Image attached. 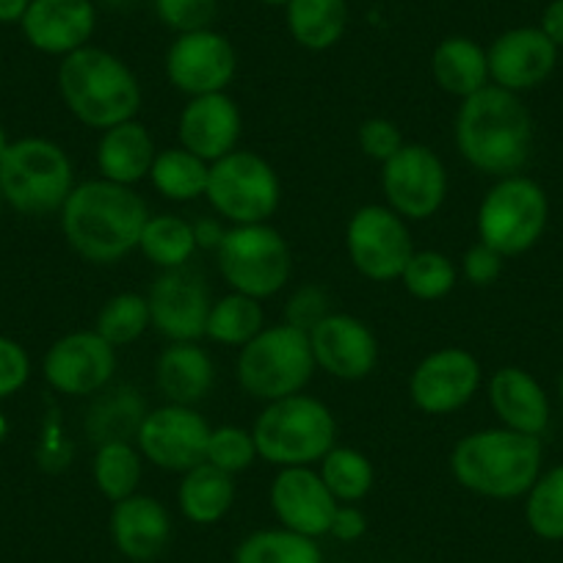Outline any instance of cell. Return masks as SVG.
<instances>
[{
  "mask_svg": "<svg viewBox=\"0 0 563 563\" xmlns=\"http://www.w3.org/2000/svg\"><path fill=\"white\" fill-rule=\"evenodd\" d=\"M58 213L69 249L95 265H113L135 252L150 219L147 202L133 188L102 177L75 186Z\"/></svg>",
  "mask_w": 563,
  "mask_h": 563,
  "instance_id": "obj_1",
  "label": "cell"
},
{
  "mask_svg": "<svg viewBox=\"0 0 563 563\" xmlns=\"http://www.w3.org/2000/svg\"><path fill=\"white\" fill-rule=\"evenodd\" d=\"M456 147L475 172L489 177L519 175L533 150V119L519 95L489 84L462 100Z\"/></svg>",
  "mask_w": 563,
  "mask_h": 563,
  "instance_id": "obj_2",
  "label": "cell"
},
{
  "mask_svg": "<svg viewBox=\"0 0 563 563\" xmlns=\"http://www.w3.org/2000/svg\"><path fill=\"white\" fill-rule=\"evenodd\" d=\"M58 95L80 124L100 133L135 119L141 108V84L133 69L111 51L95 45L62 58Z\"/></svg>",
  "mask_w": 563,
  "mask_h": 563,
  "instance_id": "obj_3",
  "label": "cell"
},
{
  "mask_svg": "<svg viewBox=\"0 0 563 563\" xmlns=\"http://www.w3.org/2000/svg\"><path fill=\"white\" fill-rule=\"evenodd\" d=\"M451 473L473 495L514 500L528 495L541 475V442L503 426L473 431L453 445Z\"/></svg>",
  "mask_w": 563,
  "mask_h": 563,
  "instance_id": "obj_4",
  "label": "cell"
},
{
  "mask_svg": "<svg viewBox=\"0 0 563 563\" xmlns=\"http://www.w3.org/2000/svg\"><path fill=\"white\" fill-rule=\"evenodd\" d=\"M252 437L263 462L279 470L312 467L334 448L338 422L323 400L299 393L265 404Z\"/></svg>",
  "mask_w": 563,
  "mask_h": 563,
  "instance_id": "obj_5",
  "label": "cell"
},
{
  "mask_svg": "<svg viewBox=\"0 0 563 563\" xmlns=\"http://www.w3.org/2000/svg\"><path fill=\"white\" fill-rule=\"evenodd\" d=\"M73 188V161L56 141L40 139V135L18 139L0 158V191L9 208L18 213H58Z\"/></svg>",
  "mask_w": 563,
  "mask_h": 563,
  "instance_id": "obj_6",
  "label": "cell"
},
{
  "mask_svg": "<svg viewBox=\"0 0 563 563\" xmlns=\"http://www.w3.org/2000/svg\"><path fill=\"white\" fill-rule=\"evenodd\" d=\"M312 373H316V360H312L310 334L290 323L265 327L257 338L238 349V384L243 393L263 404L305 393Z\"/></svg>",
  "mask_w": 563,
  "mask_h": 563,
  "instance_id": "obj_7",
  "label": "cell"
},
{
  "mask_svg": "<svg viewBox=\"0 0 563 563\" xmlns=\"http://www.w3.org/2000/svg\"><path fill=\"white\" fill-rule=\"evenodd\" d=\"M216 263L232 294L257 301L282 294L294 271L288 241L271 224L227 227L224 241L216 249Z\"/></svg>",
  "mask_w": 563,
  "mask_h": 563,
  "instance_id": "obj_8",
  "label": "cell"
},
{
  "mask_svg": "<svg viewBox=\"0 0 563 563\" xmlns=\"http://www.w3.org/2000/svg\"><path fill=\"white\" fill-rule=\"evenodd\" d=\"M205 199L232 227L268 224L282 205V180L263 155L235 150L210 164Z\"/></svg>",
  "mask_w": 563,
  "mask_h": 563,
  "instance_id": "obj_9",
  "label": "cell"
},
{
  "mask_svg": "<svg viewBox=\"0 0 563 563\" xmlns=\"http://www.w3.org/2000/svg\"><path fill=\"white\" fill-rule=\"evenodd\" d=\"M550 205L544 188L522 175L500 177L478 208V241L517 257L536 246L547 227Z\"/></svg>",
  "mask_w": 563,
  "mask_h": 563,
  "instance_id": "obj_10",
  "label": "cell"
},
{
  "mask_svg": "<svg viewBox=\"0 0 563 563\" xmlns=\"http://www.w3.org/2000/svg\"><path fill=\"white\" fill-rule=\"evenodd\" d=\"M345 249L351 265L371 282L400 279L417 252L406 219L387 205H365L351 216Z\"/></svg>",
  "mask_w": 563,
  "mask_h": 563,
  "instance_id": "obj_11",
  "label": "cell"
},
{
  "mask_svg": "<svg viewBox=\"0 0 563 563\" xmlns=\"http://www.w3.org/2000/svg\"><path fill=\"white\" fill-rule=\"evenodd\" d=\"M382 194L406 221H429L448 199L445 164L426 144H404L382 164Z\"/></svg>",
  "mask_w": 563,
  "mask_h": 563,
  "instance_id": "obj_12",
  "label": "cell"
},
{
  "mask_svg": "<svg viewBox=\"0 0 563 563\" xmlns=\"http://www.w3.org/2000/svg\"><path fill=\"white\" fill-rule=\"evenodd\" d=\"M208 440V420L194 406L164 404L147 411L139 434H135V448L158 470L188 473L205 462Z\"/></svg>",
  "mask_w": 563,
  "mask_h": 563,
  "instance_id": "obj_13",
  "label": "cell"
},
{
  "mask_svg": "<svg viewBox=\"0 0 563 563\" xmlns=\"http://www.w3.org/2000/svg\"><path fill=\"white\" fill-rule=\"evenodd\" d=\"M166 78L188 97L219 95L238 75V51L216 29L177 34L166 51Z\"/></svg>",
  "mask_w": 563,
  "mask_h": 563,
  "instance_id": "obj_14",
  "label": "cell"
},
{
  "mask_svg": "<svg viewBox=\"0 0 563 563\" xmlns=\"http://www.w3.org/2000/svg\"><path fill=\"white\" fill-rule=\"evenodd\" d=\"M481 382L484 373L475 354L448 345L417 362L409 376V395L420 411L445 417L464 409L481 389Z\"/></svg>",
  "mask_w": 563,
  "mask_h": 563,
  "instance_id": "obj_15",
  "label": "cell"
},
{
  "mask_svg": "<svg viewBox=\"0 0 563 563\" xmlns=\"http://www.w3.org/2000/svg\"><path fill=\"white\" fill-rule=\"evenodd\" d=\"M45 382L67 398H89L106 389L117 373V349L95 329L58 338L42 360Z\"/></svg>",
  "mask_w": 563,
  "mask_h": 563,
  "instance_id": "obj_16",
  "label": "cell"
},
{
  "mask_svg": "<svg viewBox=\"0 0 563 563\" xmlns=\"http://www.w3.org/2000/svg\"><path fill=\"white\" fill-rule=\"evenodd\" d=\"M153 329L169 343H199L205 338L210 307V288L199 271L183 268L161 271L147 294Z\"/></svg>",
  "mask_w": 563,
  "mask_h": 563,
  "instance_id": "obj_17",
  "label": "cell"
},
{
  "mask_svg": "<svg viewBox=\"0 0 563 563\" xmlns=\"http://www.w3.org/2000/svg\"><path fill=\"white\" fill-rule=\"evenodd\" d=\"M316 367L340 382H362L378 365V340L365 321L345 312H329L310 329Z\"/></svg>",
  "mask_w": 563,
  "mask_h": 563,
  "instance_id": "obj_18",
  "label": "cell"
},
{
  "mask_svg": "<svg viewBox=\"0 0 563 563\" xmlns=\"http://www.w3.org/2000/svg\"><path fill=\"white\" fill-rule=\"evenodd\" d=\"M268 500L282 528L310 539L329 536V525L338 511V500L312 467H282L271 481Z\"/></svg>",
  "mask_w": 563,
  "mask_h": 563,
  "instance_id": "obj_19",
  "label": "cell"
},
{
  "mask_svg": "<svg viewBox=\"0 0 563 563\" xmlns=\"http://www.w3.org/2000/svg\"><path fill=\"white\" fill-rule=\"evenodd\" d=\"M489 80L500 89L522 95L536 89L552 75L558 64V47L536 25L503 31L489 47Z\"/></svg>",
  "mask_w": 563,
  "mask_h": 563,
  "instance_id": "obj_20",
  "label": "cell"
},
{
  "mask_svg": "<svg viewBox=\"0 0 563 563\" xmlns=\"http://www.w3.org/2000/svg\"><path fill=\"white\" fill-rule=\"evenodd\" d=\"M20 29L34 51L64 58L91 42L97 29V3L95 0H31Z\"/></svg>",
  "mask_w": 563,
  "mask_h": 563,
  "instance_id": "obj_21",
  "label": "cell"
},
{
  "mask_svg": "<svg viewBox=\"0 0 563 563\" xmlns=\"http://www.w3.org/2000/svg\"><path fill=\"white\" fill-rule=\"evenodd\" d=\"M241 133V108L227 91L188 97V106L183 108L180 119H177L180 147L194 153L197 158L208 161V164H216L224 155L235 153Z\"/></svg>",
  "mask_w": 563,
  "mask_h": 563,
  "instance_id": "obj_22",
  "label": "cell"
},
{
  "mask_svg": "<svg viewBox=\"0 0 563 563\" xmlns=\"http://www.w3.org/2000/svg\"><path fill=\"white\" fill-rule=\"evenodd\" d=\"M111 539L119 555L133 563H150L164 555L172 541L169 508L150 495H130L113 503Z\"/></svg>",
  "mask_w": 563,
  "mask_h": 563,
  "instance_id": "obj_23",
  "label": "cell"
},
{
  "mask_svg": "<svg viewBox=\"0 0 563 563\" xmlns=\"http://www.w3.org/2000/svg\"><path fill=\"white\" fill-rule=\"evenodd\" d=\"M489 404L503 429L539 437L550 422V400L541 384L522 367H500L489 378Z\"/></svg>",
  "mask_w": 563,
  "mask_h": 563,
  "instance_id": "obj_24",
  "label": "cell"
},
{
  "mask_svg": "<svg viewBox=\"0 0 563 563\" xmlns=\"http://www.w3.org/2000/svg\"><path fill=\"white\" fill-rule=\"evenodd\" d=\"M155 155L158 150H155V139L147 124H141L139 119H128V122L102 130L95 161L102 180L133 188L135 183L150 177Z\"/></svg>",
  "mask_w": 563,
  "mask_h": 563,
  "instance_id": "obj_25",
  "label": "cell"
},
{
  "mask_svg": "<svg viewBox=\"0 0 563 563\" xmlns=\"http://www.w3.org/2000/svg\"><path fill=\"white\" fill-rule=\"evenodd\" d=\"M155 384L166 404L197 406L216 384V365L199 343H169L155 362Z\"/></svg>",
  "mask_w": 563,
  "mask_h": 563,
  "instance_id": "obj_26",
  "label": "cell"
},
{
  "mask_svg": "<svg viewBox=\"0 0 563 563\" xmlns=\"http://www.w3.org/2000/svg\"><path fill=\"white\" fill-rule=\"evenodd\" d=\"M147 411V400L133 384H117V387L108 384L95 395L89 411H86V437L95 445L135 440Z\"/></svg>",
  "mask_w": 563,
  "mask_h": 563,
  "instance_id": "obj_27",
  "label": "cell"
},
{
  "mask_svg": "<svg viewBox=\"0 0 563 563\" xmlns=\"http://www.w3.org/2000/svg\"><path fill=\"white\" fill-rule=\"evenodd\" d=\"M431 75L445 95L467 100L470 95L492 84L486 47L470 36H448L434 47Z\"/></svg>",
  "mask_w": 563,
  "mask_h": 563,
  "instance_id": "obj_28",
  "label": "cell"
},
{
  "mask_svg": "<svg viewBox=\"0 0 563 563\" xmlns=\"http://www.w3.org/2000/svg\"><path fill=\"white\" fill-rule=\"evenodd\" d=\"M238 484L235 475L202 462L183 473L180 489H177V503L188 522L194 525H216L230 514L235 506Z\"/></svg>",
  "mask_w": 563,
  "mask_h": 563,
  "instance_id": "obj_29",
  "label": "cell"
},
{
  "mask_svg": "<svg viewBox=\"0 0 563 563\" xmlns=\"http://www.w3.org/2000/svg\"><path fill=\"white\" fill-rule=\"evenodd\" d=\"M288 31L299 47L310 53L332 51L349 31V0H290L285 7Z\"/></svg>",
  "mask_w": 563,
  "mask_h": 563,
  "instance_id": "obj_30",
  "label": "cell"
},
{
  "mask_svg": "<svg viewBox=\"0 0 563 563\" xmlns=\"http://www.w3.org/2000/svg\"><path fill=\"white\" fill-rule=\"evenodd\" d=\"M139 252L161 271H175L191 263L197 252L194 221L183 216L158 213L150 216L139 238Z\"/></svg>",
  "mask_w": 563,
  "mask_h": 563,
  "instance_id": "obj_31",
  "label": "cell"
},
{
  "mask_svg": "<svg viewBox=\"0 0 563 563\" xmlns=\"http://www.w3.org/2000/svg\"><path fill=\"white\" fill-rule=\"evenodd\" d=\"M210 164L183 147L161 150L150 169V183L169 202H194L208 191Z\"/></svg>",
  "mask_w": 563,
  "mask_h": 563,
  "instance_id": "obj_32",
  "label": "cell"
},
{
  "mask_svg": "<svg viewBox=\"0 0 563 563\" xmlns=\"http://www.w3.org/2000/svg\"><path fill=\"white\" fill-rule=\"evenodd\" d=\"M265 329L263 301L243 294H227L213 301L205 327V338L230 349H243L249 340L257 338Z\"/></svg>",
  "mask_w": 563,
  "mask_h": 563,
  "instance_id": "obj_33",
  "label": "cell"
},
{
  "mask_svg": "<svg viewBox=\"0 0 563 563\" xmlns=\"http://www.w3.org/2000/svg\"><path fill=\"white\" fill-rule=\"evenodd\" d=\"M232 563H323L316 539L288 528L254 530L238 544Z\"/></svg>",
  "mask_w": 563,
  "mask_h": 563,
  "instance_id": "obj_34",
  "label": "cell"
},
{
  "mask_svg": "<svg viewBox=\"0 0 563 563\" xmlns=\"http://www.w3.org/2000/svg\"><path fill=\"white\" fill-rule=\"evenodd\" d=\"M144 475V456L130 442H106L97 445L95 464H91V478L97 492L106 500L119 503L124 497L135 495Z\"/></svg>",
  "mask_w": 563,
  "mask_h": 563,
  "instance_id": "obj_35",
  "label": "cell"
},
{
  "mask_svg": "<svg viewBox=\"0 0 563 563\" xmlns=\"http://www.w3.org/2000/svg\"><path fill=\"white\" fill-rule=\"evenodd\" d=\"M318 475L338 503L365 500L376 481L373 464L365 453L338 445L318 462Z\"/></svg>",
  "mask_w": 563,
  "mask_h": 563,
  "instance_id": "obj_36",
  "label": "cell"
},
{
  "mask_svg": "<svg viewBox=\"0 0 563 563\" xmlns=\"http://www.w3.org/2000/svg\"><path fill=\"white\" fill-rule=\"evenodd\" d=\"M150 327H153V318H150L147 296L133 294V290L111 296L100 307L95 321V332L102 340H108L113 349H122V345L141 340Z\"/></svg>",
  "mask_w": 563,
  "mask_h": 563,
  "instance_id": "obj_37",
  "label": "cell"
},
{
  "mask_svg": "<svg viewBox=\"0 0 563 563\" xmlns=\"http://www.w3.org/2000/svg\"><path fill=\"white\" fill-rule=\"evenodd\" d=\"M459 271L448 254L434 252V249H422V252L411 254L406 263L404 274H400V285L406 294L415 296L420 301H440L456 288Z\"/></svg>",
  "mask_w": 563,
  "mask_h": 563,
  "instance_id": "obj_38",
  "label": "cell"
},
{
  "mask_svg": "<svg viewBox=\"0 0 563 563\" xmlns=\"http://www.w3.org/2000/svg\"><path fill=\"white\" fill-rule=\"evenodd\" d=\"M525 517L536 536L563 541V464L536 478L525 503Z\"/></svg>",
  "mask_w": 563,
  "mask_h": 563,
  "instance_id": "obj_39",
  "label": "cell"
},
{
  "mask_svg": "<svg viewBox=\"0 0 563 563\" xmlns=\"http://www.w3.org/2000/svg\"><path fill=\"white\" fill-rule=\"evenodd\" d=\"M260 459L257 445H254L252 431L241 429V426H219L210 429L208 451H205V462L213 467L224 470V473L238 475L243 470L252 467Z\"/></svg>",
  "mask_w": 563,
  "mask_h": 563,
  "instance_id": "obj_40",
  "label": "cell"
},
{
  "mask_svg": "<svg viewBox=\"0 0 563 563\" xmlns=\"http://www.w3.org/2000/svg\"><path fill=\"white\" fill-rule=\"evenodd\" d=\"M153 9L161 25L175 31V36L213 29L219 18V0H153Z\"/></svg>",
  "mask_w": 563,
  "mask_h": 563,
  "instance_id": "obj_41",
  "label": "cell"
},
{
  "mask_svg": "<svg viewBox=\"0 0 563 563\" xmlns=\"http://www.w3.org/2000/svg\"><path fill=\"white\" fill-rule=\"evenodd\" d=\"M406 141L400 135L398 124L393 119H384V117H373L365 119L360 128V150L365 158L378 161V164H387L400 147H404Z\"/></svg>",
  "mask_w": 563,
  "mask_h": 563,
  "instance_id": "obj_42",
  "label": "cell"
},
{
  "mask_svg": "<svg viewBox=\"0 0 563 563\" xmlns=\"http://www.w3.org/2000/svg\"><path fill=\"white\" fill-rule=\"evenodd\" d=\"M329 316V294L321 285H301L285 307V323L310 334Z\"/></svg>",
  "mask_w": 563,
  "mask_h": 563,
  "instance_id": "obj_43",
  "label": "cell"
},
{
  "mask_svg": "<svg viewBox=\"0 0 563 563\" xmlns=\"http://www.w3.org/2000/svg\"><path fill=\"white\" fill-rule=\"evenodd\" d=\"M31 360L29 351L12 338L0 334V400L12 398L29 384Z\"/></svg>",
  "mask_w": 563,
  "mask_h": 563,
  "instance_id": "obj_44",
  "label": "cell"
},
{
  "mask_svg": "<svg viewBox=\"0 0 563 563\" xmlns=\"http://www.w3.org/2000/svg\"><path fill=\"white\" fill-rule=\"evenodd\" d=\"M503 263H506V257L500 252H495V249L478 241L475 246H470L464 252L462 274L475 288H489V285H495L500 279Z\"/></svg>",
  "mask_w": 563,
  "mask_h": 563,
  "instance_id": "obj_45",
  "label": "cell"
},
{
  "mask_svg": "<svg viewBox=\"0 0 563 563\" xmlns=\"http://www.w3.org/2000/svg\"><path fill=\"white\" fill-rule=\"evenodd\" d=\"M365 514L354 503H338V511H334L332 525H329V536H334L338 541H356L365 536Z\"/></svg>",
  "mask_w": 563,
  "mask_h": 563,
  "instance_id": "obj_46",
  "label": "cell"
},
{
  "mask_svg": "<svg viewBox=\"0 0 563 563\" xmlns=\"http://www.w3.org/2000/svg\"><path fill=\"white\" fill-rule=\"evenodd\" d=\"M541 31H544L547 40L561 51L563 47V0H550L547 9L541 12Z\"/></svg>",
  "mask_w": 563,
  "mask_h": 563,
  "instance_id": "obj_47",
  "label": "cell"
},
{
  "mask_svg": "<svg viewBox=\"0 0 563 563\" xmlns=\"http://www.w3.org/2000/svg\"><path fill=\"white\" fill-rule=\"evenodd\" d=\"M227 235V227L219 219H199L194 221V238H197V249H219Z\"/></svg>",
  "mask_w": 563,
  "mask_h": 563,
  "instance_id": "obj_48",
  "label": "cell"
},
{
  "mask_svg": "<svg viewBox=\"0 0 563 563\" xmlns=\"http://www.w3.org/2000/svg\"><path fill=\"white\" fill-rule=\"evenodd\" d=\"M31 0H0V25H20Z\"/></svg>",
  "mask_w": 563,
  "mask_h": 563,
  "instance_id": "obj_49",
  "label": "cell"
},
{
  "mask_svg": "<svg viewBox=\"0 0 563 563\" xmlns=\"http://www.w3.org/2000/svg\"><path fill=\"white\" fill-rule=\"evenodd\" d=\"M100 7L111 9V12H124V9H133L139 7V0H95Z\"/></svg>",
  "mask_w": 563,
  "mask_h": 563,
  "instance_id": "obj_50",
  "label": "cell"
},
{
  "mask_svg": "<svg viewBox=\"0 0 563 563\" xmlns=\"http://www.w3.org/2000/svg\"><path fill=\"white\" fill-rule=\"evenodd\" d=\"M9 144H12V141H9V135H7V128H3V124H0V158H3V155H7Z\"/></svg>",
  "mask_w": 563,
  "mask_h": 563,
  "instance_id": "obj_51",
  "label": "cell"
},
{
  "mask_svg": "<svg viewBox=\"0 0 563 563\" xmlns=\"http://www.w3.org/2000/svg\"><path fill=\"white\" fill-rule=\"evenodd\" d=\"M257 3H263V7H271V9H285L290 0H257Z\"/></svg>",
  "mask_w": 563,
  "mask_h": 563,
  "instance_id": "obj_52",
  "label": "cell"
},
{
  "mask_svg": "<svg viewBox=\"0 0 563 563\" xmlns=\"http://www.w3.org/2000/svg\"><path fill=\"white\" fill-rule=\"evenodd\" d=\"M7 434H9V420H7V415L0 411V442L7 440Z\"/></svg>",
  "mask_w": 563,
  "mask_h": 563,
  "instance_id": "obj_53",
  "label": "cell"
},
{
  "mask_svg": "<svg viewBox=\"0 0 563 563\" xmlns=\"http://www.w3.org/2000/svg\"><path fill=\"white\" fill-rule=\"evenodd\" d=\"M3 205H7V199H3V191H0V210H3Z\"/></svg>",
  "mask_w": 563,
  "mask_h": 563,
  "instance_id": "obj_54",
  "label": "cell"
}]
</instances>
